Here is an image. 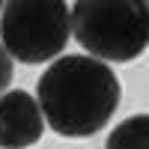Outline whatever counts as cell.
<instances>
[{"label": "cell", "instance_id": "cell-1", "mask_svg": "<svg viewBox=\"0 0 149 149\" xmlns=\"http://www.w3.org/2000/svg\"><path fill=\"white\" fill-rule=\"evenodd\" d=\"M122 86L113 69L86 54L54 60L36 84L45 122L63 137H90L116 113Z\"/></svg>", "mask_w": 149, "mask_h": 149}, {"label": "cell", "instance_id": "cell-2", "mask_svg": "<svg viewBox=\"0 0 149 149\" xmlns=\"http://www.w3.org/2000/svg\"><path fill=\"white\" fill-rule=\"evenodd\" d=\"M72 33L86 57H95L102 63H128L149 48V3H74Z\"/></svg>", "mask_w": 149, "mask_h": 149}, {"label": "cell", "instance_id": "cell-3", "mask_svg": "<svg viewBox=\"0 0 149 149\" xmlns=\"http://www.w3.org/2000/svg\"><path fill=\"white\" fill-rule=\"evenodd\" d=\"M72 36V9L66 3H6L0 12V45L21 63H48Z\"/></svg>", "mask_w": 149, "mask_h": 149}, {"label": "cell", "instance_id": "cell-4", "mask_svg": "<svg viewBox=\"0 0 149 149\" xmlns=\"http://www.w3.org/2000/svg\"><path fill=\"white\" fill-rule=\"evenodd\" d=\"M45 116L39 102L24 90L0 95V149H27L42 137Z\"/></svg>", "mask_w": 149, "mask_h": 149}, {"label": "cell", "instance_id": "cell-5", "mask_svg": "<svg viewBox=\"0 0 149 149\" xmlns=\"http://www.w3.org/2000/svg\"><path fill=\"white\" fill-rule=\"evenodd\" d=\"M104 149H149V113L122 119L107 134Z\"/></svg>", "mask_w": 149, "mask_h": 149}, {"label": "cell", "instance_id": "cell-6", "mask_svg": "<svg viewBox=\"0 0 149 149\" xmlns=\"http://www.w3.org/2000/svg\"><path fill=\"white\" fill-rule=\"evenodd\" d=\"M9 84H12V57L6 54V48L0 45V95L6 93Z\"/></svg>", "mask_w": 149, "mask_h": 149}, {"label": "cell", "instance_id": "cell-7", "mask_svg": "<svg viewBox=\"0 0 149 149\" xmlns=\"http://www.w3.org/2000/svg\"><path fill=\"white\" fill-rule=\"evenodd\" d=\"M0 12H3V6H0Z\"/></svg>", "mask_w": 149, "mask_h": 149}]
</instances>
